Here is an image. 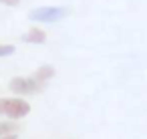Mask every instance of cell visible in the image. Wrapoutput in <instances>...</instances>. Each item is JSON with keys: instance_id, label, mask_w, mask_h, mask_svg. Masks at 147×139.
Returning a JSON list of instances; mask_svg holds the SVG:
<instances>
[{"instance_id": "8992f818", "label": "cell", "mask_w": 147, "mask_h": 139, "mask_svg": "<svg viewBox=\"0 0 147 139\" xmlns=\"http://www.w3.org/2000/svg\"><path fill=\"white\" fill-rule=\"evenodd\" d=\"M16 131H20V125H18V121H8V119H0V137L16 135Z\"/></svg>"}, {"instance_id": "ba28073f", "label": "cell", "mask_w": 147, "mask_h": 139, "mask_svg": "<svg viewBox=\"0 0 147 139\" xmlns=\"http://www.w3.org/2000/svg\"><path fill=\"white\" fill-rule=\"evenodd\" d=\"M0 2H2V4H6V6H16V4L20 2V0H0Z\"/></svg>"}, {"instance_id": "3957f363", "label": "cell", "mask_w": 147, "mask_h": 139, "mask_svg": "<svg viewBox=\"0 0 147 139\" xmlns=\"http://www.w3.org/2000/svg\"><path fill=\"white\" fill-rule=\"evenodd\" d=\"M47 85H40L38 81H34L32 77H12L8 83V89L16 95V97H24V95H34L40 93Z\"/></svg>"}, {"instance_id": "5b68a950", "label": "cell", "mask_w": 147, "mask_h": 139, "mask_svg": "<svg viewBox=\"0 0 147 139\" xmlns=\"http://www.w3.org/2000/svg\"><path fill=\"white\" fill-rule=\"evenodd\" d=\"M55 75H57V69H55L53 65H40V67H38L32 75H30V77H32L34 81H38L40 85H47V83H49Z\"/></svg>"}, {"instance_id": "277c9868", "label": "cell", "mask_w": 147, "mask_h": 139, "mask_svg": "<svg viewBox=\"0 0 147 139\" xmlns=\"http://www.w3.org/2000/svg\"><path fill=\"white\" fill-rule=\"evenodd\" d=\"M22 40L28 45H42V43H47V32L40 26H32L22 34Z\"/></svg>"}, {"instance_id": "6da1fadb", "label": "cell", "mask_w": 147, "mask_h": 139, "mask_svg": "<svg viewBox=\"0 0 147 139\" xmlns=\"http://www.w3.org/2000/svg\"><path fill=\"white\" fill-rule=\"evenodd\" d=\"M30 113V103L22 97H0V117L20 121Z\"/></svg>"}, {"instance_id": "52a82bcc", "label": "cell", "mask_w": 147, "mask_h": 139, "mask_svg": "<svg viewBox=\"0 0 147 139\" xmlns=\"http://www.w3.org/2000/svg\"><path fill=\"white\" fill-rule=\"evenodd\" d=\"M14 53H16V47H14V45H0V59L12 57Z\"/></svg>"}, {"instance_id": "9c48e42d", "label": "cell", "mask_w": 147, "mask_h": 139, "mask_svg": "<svg viewBox=\"0 0 147 139\" xmlns=\"http://www.w3.org/2000/svg\"><path fill=\"white\" fill-rule=\"evenodd\" d=\"M0 139H20L18 135H8V137H0Z\"/></svg>"}, {"instance_id": "7a4b0ae2", "label": "cell", "mask_w": 147, "mask_h": 139, "mask_svg": "<svg viewBox=\"0 0 147 139\" xmlns=\"http://www.w3.org/2000/svg\"><path fill=\"white\" fill-rule=\"evenodd\" d=\"M67 14H69V8H65V6H38L28 12V18L32 22L53 24V22H61Z\"/></svg>"}]
</instances>
